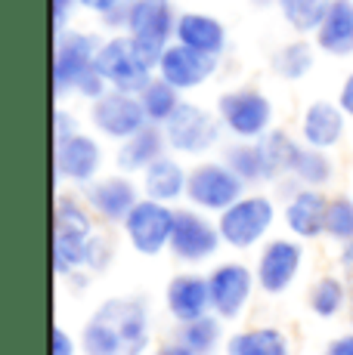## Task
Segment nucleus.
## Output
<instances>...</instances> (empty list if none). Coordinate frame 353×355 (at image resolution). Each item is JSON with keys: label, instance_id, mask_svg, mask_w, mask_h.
Returning <instances> with one entry per match:
<instances>
[{"label": "nucleus", "instance_id": "obj_1", "mask_svg": "<svg viewBox=\"0 0 353 355\" xmlns=\"http://www.w3.org/2000/svg\"><path fill=\"white\" fill-rule=\"evenodd\" d=\"M149 306L142 297H112L81 331L84 355H142L149 349Z\"/></svg>", "mask_w": 353, "mask_h": 355}, {"label": "nucleus", "instance_id": "obj_2", "mask_svg": "<svg viewBox=\"0 0 353 355\" xmlns=\"http://www.w3.org/2000/svg\"><path fill=\"white\" fill-rule=\"evenodd\" d=\"M276 220H282V216L273 198L261 192H245L223 214H217V229H220L223 248L236 250V254H248L267 241Z\"/></svg>", "mask_w": 353, "mask_h": 355}, {"label": "nucleus", "instance_id": "obj_3", "mask_svg": "<svg viewBox=\"0 0 353 355\" xmlns=\"http://www.w3.org/2000/svg\"><path fill=\"white\" fill-rule=\"evenodd\" d=\"M97 71L112 90L140 93L155 78V59H149L127 34H108L97 53Z\"/></svg>", "mask_w": 353, "mask_h": 355}, {"label": "nucleus", "instance_id": "obj_4", "mask_svg": "<svg viewBox=\"0 0 353 355\" xmlns=\"http://www.w3.org/2000/svg\"><path fill=\"white\" fill-rule=\"evenodd\" d=\"M103 37L84 28H65L53 40V93L59 99L74 96L84 74L97 68V53Z\"/></svg>", "mask_w": 353, "mask_h": 355}, {"label": "nucleus", "instance_id": "obj_5", "mask_svg": "<svg viewBox=\"0 0 353 355\" xmlns=\"http://www.w3.org/2000/svg\"><path fill=\"white\" fill-rule=\"evenodd\" d=\"M217 118H220L223 130H227L233 139H261L263 133L273 130V118L276 108L270 96L257 87H236V90H227L220 99H217Z\"/></svg>", "mask_w": 353, "mask_h": 355}, {"label": "nucleus", "instance_id": "obj_6", "mask_svg": "<svg viewBox=\"0 0 353 355\" xmlns=\"http://www.w3.org/2000/svg\"><path fill=\"white\" fill-rule=\"evenodd\" d=\"M161 130H165L167 148L180 158H202V155L214 152L223 136V124L217 112H208V108L186 99Z\"/></svg>", "mask_w": 353, "mask_h": 355}, {"label": "nucleus", "instance_id": "obj_7", "mask_svg": "<svg viewBox=\"0 0 353 355\" xmlns=\"http://www.w3.org/2000/svg\"><path fill=\"white\" fill-rule=\"evenodd\" d=\"M248 186L233 173L227 161H202L189 167V186H186V204L205 214H223L229 204H236Z\"/></svg>", "mask_w": 353, "mask_h": 355}, {"label": "nucleus", "instance_id": "obj_8", "mask_svg": "<svg viewBox=\"0 0 353 355\" xmlns=\"http://www.w3.org/2000/svg\"><path fill=\"white\" fill-rule=\"evenodd\" d=\"M176 19H180V12H176L174 0H133L127 10L124 34L149 59L158 62L161 53L174 44Z\"/></svg>", "mask_w": 353, "mask_h": 355}, {"label": "nucleus", "instance_id": "obj_9", "mask_svg": "<svg viewBox=\"0 0 353 355\" xmlns=\"http://www.w3.org/2000/svg\"><path fill=\"white\" fill-rule=\"evenodd\" d=\"M174 223H176V207L152 201V198H140L137 207H133L131 214H127V220L121 223V229H124L127 244H131L137 254L158 257L171 248Z\"/></svg>", "mask_w": 353, "mask_h": 355}, {"label": "nucleus", "instance_id": "obj_10", "mask_svg": "<svg viewBox=\"0 0 353 355\" xmlns=\"http://www.w3.org/2000/svg\"><path fill=\"white\" fill-rule=\"evenodd\" d=\"M208 288H211V312L223 322H236L251 306L257 288L254 266L239 259H223L208 272Z\"/></svg>", "mask_w": 353, "mask_h": 355}, {"label": "nucleus", "instance_id": "obj_11", "mask_svg": "<svg viewBox=\"0 0 353 355\" xmlns=\"http://www.w3.org/2000/svg\"><path fill=\"white\" fill-rule=\"evenodd\" d=\"M220 248H223V238H220V229H217V220H211L205 210L176 207V223H174L167 254L186 266H202L208 259H214Z\"/></svg>", "mask_w": 353, "mask_h": 355}, {"label": "nucleus", "instance_id": "obj_12", "mask_svg": "<svg viewBox=\"0 0 353 355\" xmlns=\"http://www.w3.org/2000/svg\"><path fill=\"white\" fill-rule=\"evenodd\" d=\"M304 269V244L297 238H267L257 248L254 275L257 288L270 297H279L297 282Z\"/></svg>", "mask_w": 353, "mask_h": 355}, {"label": "nucleus", "instance_id": "obj_13", "mask_svg": "<svg viewBox=\"0 0 353 355\" xmlns=\"http://www.w3.org/2000/svg\"><path fill=\"white\" fill-rule=\"evenodd\" d=\"M103 158L106 155L97 136L78 130V133L53 142V176L56 182H72V186L84 189L93 180H99Z\"/></svg>", "mask_w": 353, "mask_h": 355}, {"label": "nucleus", "instance_id": "obj_14", "mask_svg": "<svg viewBox=\"0 0 353 355\" xmlns=\"http://www.w3.org/2000/svg\"><path fill=\"white\" fill-rule=\"evenodd\" d=\"M90 124L103 139L124 142L133 133H140L142 127H149V121L137 93L108 90L103 99L90 102Z\"/></svg>", "mask_w": 353, "mask_h": 355}, {"label": "nucleus", "instance_id": "obj_15", "mask_svg": "<svg viewBox=\"0 0 353 355\" xmlns=\"http://www.w3.org/2000/svg\"><path fill=\"white\" fill-rule=\"evenodd\" d=\"M81 195H84L87 207L93 210V216H97L99 223H106V226H121V223L127 220V214L137 207V201L142 198V189H140V182H133V176L112 173V176L93 180L90 186L81 189Z\"/></svg>", "mask_w": 353, "mask_h": 355}, {"label": "nucleus", "instance_id": "obj_16", "mask_svg": "<svg viewBox=\"0 0 353 355\" xmlns=\"http://www.w3.org/2000/svg\"><path fill=\"white\" fill-rule=\"evenodd\" d=\"M214 74H217L214 56H205V53H199V50H189V46L176 44V40L161 53L158 62H155V78H161L165 84H171L174 90H180V93L199 90V87H205Z\"/></svg>", "mask_w": 353, "mask_h": 355}, {"label": "nucleus", "instance_id": "obj_17", "mask_svg": "<svg viewBox=\"0 0 353 355\" xmlns=\"http://www.w3.org/2000/svg\"><path fill=\"white\" fill-rule=\"evenodd\" d=\"M329 201L331 198L322 189H295L282 204V226L297 241H316L325 235Z\"/></svg>", "mask_w": 353, "mask_h": 355}, {"label": "nucleus", "instance_id": "obj_18", "mask_svg": "<svg viewBox=\"0 0 353 355\" xmlns=\"http://www.w3.org/2000/svg\"><path fill=\"white\" fill-rule=\"evenodd\" d=\"M165 309L176 324H186V322L208 315L211 312L208 275H199V272H180V275H174L165 288Z\"/></svg>", "mask_w": 353, "mask_h": 355}, {"label": "nucleus", "instance_id": "obj_19", "mask_svg": "<svg viewBox=\"0 0 353 355\" xmlns=\"http://www.w3.org/2000/svg\"><path fill=\"white\" fill-rule=\"evenodd\" d=\"M347 121L350 118L341 112L338 102H329V99L310 102L301 114V142L310 148L331 152V148L341 146L344 133H347Z\"/></svg>", "mask_w": 353, "mask_h": 355}, {"label": "nucleus", "instance_id": "obj_20", "mask_svg": "<svg viewBox=\"0 0 353 355\" xmlns=\"http://www.w3.org/2000/svg\"><path fill=\"white\" fill-rule=\"evenodd\" d=\"M186 186H189V167L180 161V155H174V152H167L165 158H158L152 167L140 173L142 198L171 204V207L186 201Z\"/></svg>", "mask_w": 353, "mask_h": 355}, {"label": "nucleus", "instance_id": "obj_21", "mask_svg": "<svg viewBox=\"0 0 353 355\" xmlns=\"http://www.w3.org/2000/svg\"><path fill=\"white\" fill-rule=\"evenodd\" d=\"M174 40L183 46H189V50H199V53H205V56L220 59L223 53H227L229 34H227V25H223L217 16H211V12L186 10V12H180V19H176Z\"/></svg>", "mask_w": 353, "mask_h": 355}, {"label": "nucleus", "instance_id": "obj_22", "mask_svg": "<svg viewBox=\"0 0 353 355\" xmlns=\"http://www.w3.org/2000/svg\"><path fill=\"white\" fill-rule=\"evenodd\" d=\"M167 152L171 148H167L165 130L149 124L140 133H133L131 139L118 142V148H115V167H118V173L140 176L142 170H149L158 158H165Z\"/></svg>", "mask_w": 353, "mask_h": 355}, {"label": "nucleus", "instance_id": "obj_23", "mask_svg": "<svg viewBox=\"0 0 353 355\" xmlns=\"http://www.w3.org/2000/svg\"><path fill=\"white\" fill-rule=\"evenodd\" d=\"M313 44L331 59L353 56V0H331L322 25L313 34Z\"/></svg>", "mask_w": 353, "mask_h": 355}, {"label": "nucleus", "instance_id": "obj_24", "mask_svg": "<svg viewBox=\"0 0 353 355\" xmlns=\"http://www.w3.org/2000/svg\"><path fill=\"white\" fill-rule=\"evenodd\" d=\"M227 355H291V343L279 327L254 324L227 337Z\"/></svg>", "mask_w": 353, "mask_h": 355}, {"label": "nucleus", "instance_id": "obj_25", "mask_svg": "<svg viewBox=\"0 0 353 355\" xmlns=\"http://www.w3.org/2000/svg\"><path fill=\"white\" fill-rule=\"evenodd\" d=\"M257 148H261V161H263V170H267V186L270 182H282L288 180L291 173V161H295L297 148L301 142L282 127H273L270 133H263L261 139H254Z\"/></svg>", "mask_w": 353, "mask_h": 355}, {"label": "nucleus", "instance_id": "obj_26", "mask_svg": "<svg viewBox=\"0 0 353 355\" xmlns=\"http://www.w3.org/2000/svg\"><path fill=\"white\" fill-rule=\"evenodd\" d=\"M350 303V288L341 275H319L307 291V306L316 318L331 322L338 318Z\"/></svg>", "mask_w": 353, "mask_h": 355}, {"label": "nucleus", "instance_id": "obj_27", "mask_svg": "<svg viewBox=\"0 0 353 355\" xmlns=\"http://www.w3.org/2000/svg\"><path fill=\"white\" fill-rule=\"evenodd\" d=\"M288 180H295L297 186H304V189H325L335 180V161H331V155L322 152V148H310L301 142L295 161H291Z\"/></svg>", "mask_w": 353, "mask_h": 355}, {"label": "nucleus", "instance_id": "obj_28", "mask_svg": "<svg viewBox=\"0 0 353 355\" xmlns=\"http://www.w3.org/2000/svg\"><path fill=\"white\" fill-rule=\"evenodd\" d=\"M316 44L307 37H295L288 44H282L279 50L273 53L270 65H273V74L282 80H304L316 65Z\"/></svg>", "mask_w": 353, "mask_h": 355}, {"label": "nucleus", "instance_id": "obj_29", "mask_svg": "<svg viewBox=\"0 0 353 355\" xmlns=\"http://www.w3.org/2000/svg\"><path fill=\"white\" fill-rule=\"evenodd\" d=\"M97 216L87 207L84 195L56 192L53 201V232H78V235H93L97 232Z\"/></svg>", "mask_w": 353, "mask_h": 355}, {"label": "nucleus", "instance_id": "obj_30", "mask_svg": "<svg viewBox=\"0 0 353 355\" xmlns=\"http://www.w3.org/2000/svg\"><path fill=\"white\" fill-rule=\"evenodd\" d=\"M140 96V105L146 112V121L152 127H165L167 121L174 118V112L183 105V93L174 90L171 84H165L161 78H152L146 87L137 93Z\"/></svg>", "mask_w": 353, "mask_h": 355}, {"label": "nucleus", "instance_id": "obj_31", "mask_svg": "<svg viewBox=\"0 0 353 355\" xmlns=\"http://www.w3.org/2000/svg\"><path fill=\"white\" fill-rule=\"evenodd\" d=\"M87 241L90 235H78V232H53L50 241V263L59 278H72L74 272L84 269Z\"/></svg>", "mask_w": 353, "mask_h": 355}, {"label": "nucleus", "instance_id": "obj_32", "mask_svg": "<svg viewBox=\"0 0 353 355\" xmlns=\"http://www.w3.org/2000/svg\"><path fill=\"white\" fill-rule=\"evenodd\" d=\"M223 161L233 167V173L245 182L248 189L254 186H267V170H263V161H261V148L257 142H248V139H236L223 148Z\"/></svg>", "mask_w": 353, "mask_h": 355}, {"label": "nucleus", "instance_id": "obj_33", "mask_svg": "<svg viewBox=\"0 0 353 355\" xmlns=\"http://www.w3.org/2000/svg\"><path fill=\"white\" fill-rule=\"evenodd\" d=\"M329 3L331 0H279V12L297 37H313L329 12Z\"/></svg>", "mask_w": 353, "mask_h": 355}, {"label": "nucleus", "instance_id": "obj_34", "mask_svg": "<svg viewBox=\"0 0 353 355\" xmlns=\"http://www.w3.org/2000/svg\"><path fill=\"white\" fill-rule=\"evenodd\" d=\"M176 340H180L183 346H189L195 355H211V352H217V346H220V340H223V318L208 312V315L195 318V322L180 324Z\"/></svg>", "mask_w": 353, "mask_h": 355}, {"label": "nucleus", "instance_id": "obj_35", "mask_svg": "<svg viewBox=\"0 0 353 355\" xmlns=\"http://www.w3.org/2000/svg\"><path fill=\"white\" fill-rule=\"evenodd\" d=\"M325 235L331 241H350L353 238V198L335 195L329 201V216H325Z\"/></svg>", "mask_w": 353, "mask_h": 355}, {"label": "nucleus", "instance_id": "obj_36", "mask_svg": "<svg viewBox=\"0 0 353 355\" xmlns=\"http://www.w3.org/2000/svg\"><path fill=\"white\" fill-rule=\"evenodd\" d=\"M112 259H115V244H112V238L103 235V232H93L90 241H87L84 269L93 272V275H99V272H106L108 266H112Z\"/></svg>", "mask_w": 353, "mask_h": 355}, {"label": "nucleus", "instance_id": "obj_37", "mask_svg": "<svg viewBox=\"0 0 353 355\" xmlns=\"http://www.w3.org/2000/svg\"><path fill=\"white\" fill-rule=\"evenodd\" d=\"M108 90H112V87H108L103 74H99L97 68H93L90 74H84V80H81L78 90H74V96H81L84 102H97V99H103Z\"/></svg>", "mask_w": 353, "mask_h": 355}, {"label": "nucleus", "instance_id": "obj_38", "mask_svg": "<svg viewBox=\"0 0 353 355\" xmlns=\"http://www.w3.org/2000/svg\"><path fill=\"white\" fill-rule=\"evenodd\" d=\"M81 352V340H74L63 324L53 327L50 334V355H78Z\"/></svg>", "mask_w": 353, "mask_h": 355}, {"label": "nucleus", "instance_id": "obj_39", "mask_svg": "<svg viewBox=\"0 0 353 355\" xmlns=\"http://www.w3.org/2000/svg\"><path fill=\"white\" fill-rule=\"evenodd\" d=\"M78 130H81V124H78V118H74L69 108H56V112H53V142L65 139V136L78 133Z\"/></svg>", "mask_w": 353, "mask_h": 355}, {"label": "nucleus", "instance_id": "obj_40", "mask_svg": "<svg viewBox=\"0 0 353 355\" xmlns=\"http://www.w3.org/2000/svg\"><path fill=\"white\" fill-rule=\"evenodd\" d=\"M131 3L133 0H78L81 10L93 12V16H99V19H106L108 12H115V10H124V6H131Z\"/></svg>", "mask_w": 353, "mask_h": 355}, {"label": "nucleus", "instance_id": "obj_41", "mask_svg": "<svg viewBox=\"0 0 353 355\" xmlns=\"http://www.w3.org/2000/svg\"><path fill=\"white\" fill-rule=\"evenodd\" d=\"M74 10H81L78 0H53V31H65L69 28V19L74 16Z\"/></svg>", "mask_w": 353, "mask_h": 355}, {"label": "nucleus", "instance_id": "obj_42", "mask_svg": "<svg viewBox=\"0 0 353 355\" xmlns=\"http://www.w3.org/2000/svg\"><path fill=\"white\" fill-rule=\"evenodd\" d=\"M335 102L341 105V112L353 121V71H347V78L341 80V90H338V99Z\"/></svg>", "mask_w": 353, "mask_h": 355}, {"label": "nucleus", "instance_id": "obj_43", "mask_svg": "<svg viewBox=\"0 0 353 355\" xmlns=\"http://www.w3.org/2000/svg\"><path fill=\"white\" fill-rule=\"evenodd\" d=\"M322 355H353V327L341 337H335L329 346H325Z\"/></svg>", "mask_w": 353, "mask_h": 355}, {"label": "nucleus", "instance_id": "obj_44", "mask_svg": "<svg viewBox=\"0 0 353 355\" xmlns=\"http://www.w3.org/2000/svg\"><path fill=\"white\" fill-rule=\"evenodd\" d=\"M338 266L347 278H353V238L350 241H341L338 244Z\"/></svg>", "mask_w": 353, "mask_h": 355}, {"label": "nucleus", "instance_id": "obj_45", "mask_svg": "<svg viewBox=\"0 0 353 355\" xmlns=\"http://www.w3.org/2000/svg\"><path fill=\"white\" fill-rule=\"evenodd\" d=\"M155 355H195L189 346H183L180 340H167V343H161L158 349H155Z\"/></svg>", "mask_w": 353, "mask_h": 355}, {"label": "nucleus", "instance_id": "obj_46", "mask_svg": "<svg viewBox=\"0 0 353 355\" xmlns=\"http://www.w3.org/2000/svg\"><path fill=\"white\" fill-rule=\"evenodd\" d=\"M90 275L93 272H87V269H81V272H74L72 278H65V282L72 284V288H87V284H90Z\"/></svg>", "mask_w": 353, "mask_h": 355}, {"label": "nucleus", "instance_id": "obj_47", "mask_svg": "<svg viewBox=\"0 0 353 355\" xmlns=\"http://www.w3.org/2000/svg\"><path fill=\"white\" fill-rule=\"evenodd\" d=\"M347 322L353 327V288H350V303H347Z\"/></svg>", "mask_w": 353, "mask_h": 355}, {"label": "nucleus", "instance_id": "obj_48", "mask_svg": "<svg viewBox=\"0 0 353 355\" xmlns=\"http://www.w3.org/2000/svg\"><path fill=\"white\" fill-rule=\"evenodd\" d=\"M267 3H279V0H267Z\"/></svg>", "mask_w": 353, "mask_h": 355}]
</instances>
